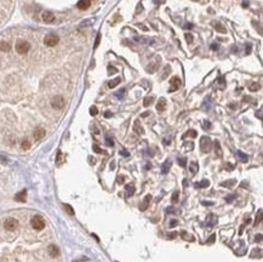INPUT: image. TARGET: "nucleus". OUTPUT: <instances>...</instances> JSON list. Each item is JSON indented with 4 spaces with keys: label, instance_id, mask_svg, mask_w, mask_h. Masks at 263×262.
Returning <instances> with one entry per match:
<instances>
[{
    "label": "nucleus",
    "instance_id": "nucleus-1",
    "mask_svg": "<svg viewBox=\"0 0 263 262\" xmlns=\"http://www.w3.org/2000/svg\"><path fill=\"white\" fill-rule=\"evenodd\" d=\"M212 148V141L208 136H202L200 138V149L202 153H209Z\"/></svg>",
    "mask_w": 263,
    "mask_h": 262
},
{
    "label": "nucleus",
    "instance_id": "nucleus-2",
    "mask_svg": "<svg viewBox=\"0 0 263 262\" xmlns=\"http://www.w3.org/2000/svg\"><path fill=\"white\" fill-rule=\"evenodd\" d=\"M30 224L32 227L36 231H41L44 227H45V221L44 218L40 216V215H35L32 220H30Z\"/></svg>",
    "mask_w": 263,
    "mask_h": 262
},
{
    "label": "nucleus",
    "instance_id": "nucleus-3",
    "mask_svg": "<svg viewBox=\"0 0 263 262\" xmlns=\"http://www.w3.org/2000/svg\"><path fill=\"white\" fill-rule=\"evenodd\" d=\"M30 50V44L28 41H24V40H21L16 44V51L21 55H26L28 51Z\"/></svg>",
    "mask_w": 263,
    "mask_h": 262
},
{
    "label": "nucleus",
    "instance_id": "nucleus-4",
    "mask_svg": "<svg viewBox=\"0 0 263 262\" xmlns=\"http://www.w3.org/2000/svg\"><path fill=\"white\" fill-rule=\"evenodd\" d=\"M58 41H60V38L56 34H47L45 36V39H44V44L46 46H50V47L56 46L58 44Z\"/></svg>",
    "mask_w": 263,
    "mask_h": 262
},
{
    "label": "nucleus",
    "instance_id": "nucleus-5",
    "mask_svg": "<svg viewBox=\"0 0 263 262\" xmlns=\"http://www.w3.org/2000/svg\"><path fill=\"white\" fill-rule=\"evenodd\" d=\"M4 227H5L6 231L12 232V231L17 229V227H18V221H17L16 218H7V220L4 222Z\"/></svg>",
    "mask_w": 263,
    "mask_h": 262
},
{
    "label": "nucleus",
    "instance_id": "nucleus-6",
    "mask_svg": "<svg viewBox=\"0 0 263 262\" xmlns=\"http://www.w3.org/2000/svg\"><path fill=\"white\" fill-rule=\"evenodd\" d=\"M64 98L62 97V96H55L52 100H51V106H52V108H55V109H61V108H63L64 107Z\"/></svg>",
    "mask_w": 263,
    "mask_h": 262
},
{
    "label": "nucleus",
    "instance_id": "nucleus-7",
    "mask_svg": "<svg viewBox=\"0 0 263 262\" xmlns=\"http://www.w3.org/2000/svg\"><path fill=\"white\" fill-rule=\"evenodd\" d=\"M170 84H171V86H170V89H168V92H174L181 86V80H180L178 77H174L170 80Z\"/></svg>",
    "mask_w": 263,
    "mask_h": 262
},
{
    "label": "nucleus",
    "instance_id": "nucleus-8",
    "mask_svg": "<svg viewBox=\"0 0 263 262\" xmlns=\"http://www.w3.org/2000/svg\"><path fill=\"white\" fill-rule=\"evenodd\" d=\"M41 18H43V21L45 23H52L55 21V15L50 11H44L41 13Z\"/></svg>",
    "mask_w": 263,
    "mask_h": 262
},
{
    "label": "nucleus",
    "instance_id": "nucleus-9",
    "mask_svg": "<svg viewBox=\"0 0 263 262\" xmlns=\"http://www.w3.org/2000/svg\"><path fill=\"white\" fill-rule=\"evenodd\" d=\"M45 130L43 129V127H36L35 130H34V132H33V137L36 140V141H39V140H41L44 136H45Z\"/></svg>",
    "mask_w": 263,
    "mask_h": 262
},
{
    "label": "nucleus",
    "instance_id": "nucleus-10",
    "mask_svg": "<svg viewBox=\"0 0 263 262\" xmlns=\"http://www.w3.org/2000/svg\"><path fill=\"white\" fill-rule=\"evenodd\" d=\"M217 221H218V217L215 214H210L208 216V218H206V226H208V227H214L215 224L217 223Z\"/></svg>",
    "mask_w": 263,
    "mask_h": 262
},
{
    "label": "nucleus",
    "instance_id": "nucleus-11",
    "mask_svg": "<svg viewBox=\"0 0 263 262\" xmlns=\"http://www.w3.org/2000/svg\"><path fill=\"white\" fill-rule=\"evenodd\" d=\"M150 199H152V195H150V194H148V195L144 197L143 201L140 204V210H141V211H146V210L148 209L149 203H150Z\"/></svg>",
    "mask_w": 263,
    "mask_h": 262
},
{
    "label": "nucleus",
    "instance_id": "nucleus-12",
    "mask_svg": "<svg viewBox=\"0 0 263 262\" xmlns=\"http://www.w3.org/2000/svg\"><path fill=\"white\" fill-rule=\"evenodd\" d=\"M160 61H161V58L160 57H155V61L154 62H152V63H149V67H148V72H150V73H153V72H155L158 68H159V64H160Z\"/></svg>",
    "mask_w": 263,
    "mask_h": 262
},
{
    "label": "nucleus",
    "instance_id": "nucleus-13",
    "mask_svg": "<svg viewBox=\"0 0 263 262\" xmlns=\"http://www.w3.org/2000/svg\"><path fill=\"white\" fill-rule=\"evenodd\" d=\"M47 251H49V254H50L51 257H57V256L60 255V249L56 246L55 244H51V245L47 248Z\"/></svg>",
    "mask_w": 263,
    "mask_h": 262
},
{
    "label": "nucleus",
    "instance_id": "nucleus-14",
    "mask_svg": "<svg viewBox=\"0 0 263 262\" xmlns=\"http://www.w3.org/2000/svg\"><path fill=\"white\" fill-rule=\"evenodd\" d=\"M135 192H136V188H135V186H134L132 183H129V184L125 186V193H126V197L134 195Z\"/></svg>",
    "mask_w": 263,
    "mask_h": 262
},
{
    "label": "nucleus",
    "instance_id": "nucleus-15",
    "mask_svg": "<svg viewBox=\"0 0 263 262\" xmlns=\"http://www.w3.org/2000/svg\"><path fill=\"white\" fill-rule=\"evenodd\" d=\"M90 4H91L90 0H79L78 4H77V6H78V9H80V10H86V9L90 7Z\"/></svg>",
    "mask_w": 263,
    "mask_h": 262
},
{
    "label": "nucleus",
    "instance_id": "nucleus-16",
    "mask_svg": "<svg viewBox=\"0 0 263 262\" xmlns=\"http://www.w3.org/2000/svg\"><path fill=\"white\" fill-rule=\"evenodd\" d=\"M170 167H171V161L170 160H165V163L161 165V174L163 175H166L168 171H170Z\"/></svg>",
    "mask_w": 263,
    "mask_h": 262
},
{
    "label": "nucleus",
    "instance_id": "nucleus-17",
    "mask_svg": "<svg viewBox=\"0 0 263 262\" xmlns=\"http://www.w3.org/2000/svg\"><path fill=\"white\" fill-rule=\"evenodd\" d=\"M134 131L137 135H143L144 134V130H143V127H142V125L140 124L138 120H136L135 124H134Z\"/></svg>",
    "mask_w": 263,
    "mask_h": 262
},
{
    "label": "nucleus",
    "instance_id": "nucleus-18",
    "mask_svg": "<svg viewBox=\"0 0 263 262\" xmlns=\"http://www.w3.org/2000/svg\"><path fill=\"white\" fill-rule=\"evenodd\" d=\"M157 109H158L159 112H163V110L166 109V100H165L164 97H161V98L158 101V103H157Z\"/></svg>",
    "mask_w": 263,
    "mask_h": 262
},
{
    "label": "nucleus",
    "instance_id": "nucleus-19",
    "mask_svg": "<svg viewBox=\"0 0 263 262\" xmlns=\"http://www.w3.org/2000/svg\"><path fill=\"white\" fill-rule=\"evenodd\" d=\"M15 199H16L17 201L24 203L26 199H27V192H26V191H22V192H20V193H17L16 197H15Z\"/></svg>",
    "mask_w": 263,
    "mask_h": 262
},
{
    "label": "nucleus",
    "instance_id": "nucleus-20",
    "mask_svg": "<svg viewBox=\"0 0 263 262\" xmlns=\"http://www.w3.org/2000/svg\"><path fill=\"white\" fill-rule=\"evenodd\" d=\"M120 81H121V78H115V79H112L109 83H108V86H109V89H114L117 85H119L120 84Z\"/></svg>",
    "mask_w": 263,
    "mask_h": 262
},
{
    "label": "nucleus",
    "instance_id": "nucleus-21",
    "mask_svg": "<svg viewBox=\"0 0 263 262\" xmlns=\"http://www.w3.org/2000/svg\"><path fill=\"white\" fill-rule=\"evenodd\" d=\"M10 50H11V46H10L9 43H6V41H1V43H0V51L9 52Z\"/></svg>",
    "mask_w": 263,
    "mask_h": 262
},
{
    "label": "nucleus",
    "instance_id": "nucleus-22",
    "mask_svg": "<svg viewBox=\"0 0 263 262\" xmlns=\"http://www.w3.org/2000/svg\"><path fill=\"white\" fill-rule=\"evenodd\" d=\"M194 186L197 187V188H205V187H209V186H210V181H208V180H202L201 182H197Z\"/></svg>",
    "mask_w": 263,
    "mask_h": 262
},
{
    "label": "nucleus",
    "instance_id": "nucleus-23",
    "mask_svg": "<svg viewBox=\"0 0 263 262\" xmlns=\"http://www.w3.org/2000/svg\"><path fill=\"white\" fill-rule=\"evenodd\" d=\"M212 24H214V27H215V29H216V30H217L218 33H223V34H224V33H227V29H225V28H224V27H223V26H222L221 23H217V22H214Z\"/></svg>",
    "mask_w": 263,
    "mask_h": 262
},
{
    "label": "nucleus",
    "instance_id": "nucleus-24",
    "mask_svg": "<svg viewBox=\"0 0 263 262\" xmlns=\"http://www.w3.org/2000/svg\"><path fill=\"white\" fill-rule=\"evenodd\" d=\"M198 170H199V165H198L195 161H192V163L189 164V171L194 175V174L198 172Z\"/></svg>",
    "mask_w": 263,
    "mask_h": 262
},
{
    "label": "nucleus",
    "instance_id": "nucleus-25",
    "mask_svg": "<svg viewBox=\"0 0 263 262\" xmlns=\"http://www.w3.org/2000/svg\"><path fill=\"white\" fill-rule=\"evenodd\" d=\"M236 155H238V158H239L242 163H247L249 158H247V155H246L245 153H242L241 151H238V152H236Z\"/></svg>",
    "mask_w": 263,
    "mask_h": 262
},
{
    "label": "nucleus",
    "instance_id": "nucleus-26",
    "mask_svg": "<svg viewBox=\"0 0 263 262\" xmlns=\"http://www.w3.org/2000/svg\"><path fill=\"white\" fill-rule=\"evenodd\" d=\"M214 144H215V149H216V154L221 158L222 157V149H221V146H219V142L218 141H215L214 142Z\"/></svg>",
    "mask_w": 263,
    "mask_h": 262
},
{
    "label": "nucleus",
    "instance_id": "nucleus-27",
    "mask_svg": "<svg viewBox=\"0 0 263 262\" xmlns=\"http://www.w3.org/2000/svg\"><path fill=\"white\" fill-rule=\"evenodd\" d=\"M234 184H235V180L224 181V182H222V183H221V186H222V187H229V188H230V187H233Z\"/></svg>",
    "mask_w": 263,
    "mask_h": 262
},
{
    "label": "nucleus",
    "instance_id": "nucleus-28",
    "mask_svg": "<svg viewBox=\"0 0 263 262\" xmlns=\"http://www.w3.org/2000/svg\"><path fill=\"white\" fill-rule=\"evenodd\" d=\"M259 87H261V86H259V84H258V83H252V84L249 86V90H250V91H252V92H256V91H258V90H259Z\"/></svg>",
    "mask_w": 263,
    "mask_h": 262
},
{
    "label": "nucleus",
    "instance_id": "nucleus-29",
    "mask_svg": "<svg viewBox=\"0 0 263 262\" xmlns=\"http://www.w3.org/2000/svg\"><path fill=\"white\" fill-rule=\"evenodd\" d=\"M30 142L28 141V140H23L22 141V143H21V147H22V149H24V151H27V149H29L30 148Z\"/></svg>",
    "mask_w": 263,
    "mask_h": 262
},
{
    "label": "nucleus",
    "instance_id": "nucleus-30",
    "mask_svg": "<svg viewBox=\"0 0 263 262\" xmlns=\"http://www.w3.org/2000/svg\"><path fill=\"white\" fill-rule=\"evenodd\" d=\"M178 198H180V192H178V191H176V192L172 194V198H171L172 204H177V203H178Z\"/></svg>",
    "mask_w": 263,
    "mask_h": 262
},
{
    "label": "nucleus",
    "instance_id": "nucleus-31",
    "mask_svg": "<svg viewBox=\"0 0 263 262\" xmlns=\"http://www.w3.org/2000/svg\"><path fill=\"white\" fill-rule=\"evenodd\" d=\"M153 101H154L153 97H146L144 101H143V106H144V107H148V106H150V104L153 103Z\"/></svg>",
    "mask_w": 263,
    "mask_h": 262
},
{
    "label": "nucleus",
    "instance_id": "nucleus-32",
    "mask_svg": "<svg viewBox=\"0 0 263 262\" xmlns=\"http://www.w3.org/2000/svg\"><path fill=\"white\" fill-rule=\"evenodd\" d=\"M64 209H66V211H67V214H68V215H70V216H74V210H73V208L70 206V205H68V204H64Z\"/></svg>",
    "mask_w": 263,
    "mask_h": 262
},
{
    "label": "nucleus",
    "instance_id": "nucleus-33",
    "mask_svg": "<svg viewBox=\"0 0 263 262\" xmlns=\"http://www.w3.org/2000/svg\"><path fill=\"white\" fill-rule=\"evenodd\" d=\"M125 93H126V90H125V89H123V90H120V91H118V92L115 93V96H117L119 100H121V98H124Z\"/></svg>",
    "mask_w": 263,
    "mask_h": 262
},
{
    "label": "nucleus",
    "instance_id": "nucleus-34",
    "mask_svg": "<svg viewBox=\"0 0 263 262\" xmlns=\"http://www.w3.org/2000/svg\"><path fill=\"white\" fill-rule=\"evenodd\" d=\"M90 114H91V115H93V117L97 115V114H98V109H97V107L92 106V107L90 108Z\"/></svg>",
    "mask_w": 263,
    "mask_h": 262
},
{
    "label": "nucleus",
    "instance_id": "nucleus-35",
    "mask_svg": "<svg viewBox=\"0 0 263 262\" xmlns=\"http://www.w3.org/2000/svg\"><path fill=\"white\" fill-rule=\"evenodd\" d=\"M178 164L182 166V167H185L187 166V159L185 158H178Z\"/></svg>",
    "mask_w": 263,
    "mask_h": 262
},
{
    "label": "nucleus",
    "instance_id": "nucleus-36",
    "mask_svg": "<svg viewBox=\"0 0 263 262\" xmlns=\"http://www.w3.org/2000/svg\"><path fill=\"white\" fill-rule=\"evenodd\" d=\"M184 36H185V40H187V43H188V44H191V43H193V35H192V34H189V33H187V34H185Z\"/></svg>",
    "mask_w": 263,
    "mask_h": 262
},
{
    "label": "nucleus",
    "instance_id": "nucleus-37",
    "mask_svg": "<svg viewBox=\"0 0 263 262\" xmlns=\"http://www.w3.org/2000/svg\"><path fill=\"white\" fill-rule=\"evenodd\" d=\"M188 135H189V136H192V137H197V136H198V135H197V131H195V130H189V131H188V132H187V134H185V135H184L183 137H185V136H188Z\"/></svg>",
    "mask_w": 263,
    "mask_h": 262
},
{
    "label": "nucleus",
    "instance_id": "nucleus-38",
    "mask_svg": "<svg viewBox=\"0 0 263 262\" xmlns=\"http://www.w3.org/2000/svg\"><path fill=\"white\" fill-rule=\"evenodd\" d=\"M261 214H262V210H259V211H258V214H257V216H256V222H255V226H257V224L261 222V218H262Z\"/></svg>",
    "mask_w": 263,
    "mask_h": 262
},
{
    "label": "nucleus",
    "instance_id": "nucleus-39",
    "mask_svg": "<svg viewBox=\"0 0 263 262\" xmlns=\"http://www.w3.org/2000/svg\"><path fill=\"white\" fill-rule=\"evenodd\" d=\"M106 142H107V144H108L109 147H113V146H114V141H113L110 137H106Z\"/></svg>",
    "mask_w": 263,
    "mask_h": 262
},
{
    "label": "nucleus",
    "instance_id": "nucleus-40",
    "mask_svg": "<svg viewBox=\"0 0 263 262\" xmlns=\"http://www.w3.org/2000/svg\"><path fill=\"white\" fill-rule=\"evenodd\" d=\"M124 181H125V177H124L123 175H119L118 178H117V182H118L119 184H121V183H124Z\"/></svg>",
    "mask_w": 263,
    "mask_h": 262
},
{
    "label": "nucleus",
    "instance_id": "nucleus-41",
    "mask_svg": "<svg viewBox=\"0 0 263 262\" xmlns=\"http://www.w3.org/2000/svg\"><path fill=\"white\" fill-rule=\"evenodd\" d=\"M234 199H235V195H234V194H230L229 197L225 198V201H227V203H232Z\"/></svg>",
    "mask_w": 263,
    "mask_h": 262
},
{
    "label": "nucleus",
    "instance_id": "nucleus-42",
    "mask_svg": "<svg viewBox=\"0 0 263 262\" xmlns=\"http://www.w3.org/2000/svg\"><path fill=\"white\" fill-rule=\"evenodd\" d=\"M93 151H95L96 153H104V151H102L98 146H93Z\"/></svg>",
    "mask_w": 263,
    "mask_h": 262
},
{
    "label": "nucleus",
    "instance_id": "nucleus-43",
    "mask_svg": "<svg viewBox=\"0 0 263 262\" xmlns=\"http://www.w3.org/2000/svg\"><path fill=\"white\" fill-rule=\"evenodd\" d=\"M100 41H101V34H98V35H97V38H96V41H95V49H97V46L100 45Z\"/></svg>",
    "mask_w": 263,
    "mask_h": 262
},
{
    "label": "nucleus",
    "instance_id": "nucleus-44",
    "mask_svg": "<svg viewBox=\"0 0 263 262\" xmlns=\"http://www.w3.org/2000/svg\"><path fill=\"white\" fill-rule=\"evenodd\" d=\"M120 154H121V155H124V157H126V158L130 155V154H129V152L126 151V149H124V148H123V149H120Z\"/></svg>",
    "mask_w": 263,
    "mask_h": 262
},
{
    "label": "nucleus",
    "instance_id": "nucleus-45",
    "mask_svg": "<svg viewBox=\"0 0 263 262\" xmlns=\"http://www.w3.org/2000/svg\"><path fill=\"white\" fill-rule=\"evenodd\" d=\"M215 239H216V235H215V234H211L210 239H208V244H212V243L215 241Z\"/></svg>",
    "mask_w": 263,
    "mask_h": 262
},
{
    "label": "nucleus",
    "instance_id": "nucleus-46",
    "mask_svg": "<svg viewBox=\"0 0 263 262\" xmlns=\"http://www.w3.org/2000/svg\"><path fill=\"white\" fill-rule=\"evenodd\" d=\"M204 129H205V130L211 129V123H210V121H204Z\"/></svg>",
    "mask_w": 263,
    "mask_h": 262
},
{
    "label": "nucleus",
    "instance_id": "nucleus-47",
    "mask_svg": "<svg viewBox=\"0 0 263 262\" xmlns=\"http://www.w3.org/2000/svg\"><path fill=\"white\" fill-rule=\"evenodd\" d=\"M184 147H187L188 149H193L194 144H193V142H187V143H184Z\"/></svg>",
    "mask_w": 263,
    "mask_h": 262
},
{
    "label": "nucleus",
    "instance_id": "nucleus-48",
    "mask_svg": "<svg viewBox=\"0 0 263 262\" xmlns=\"http://www.w3.org/2000/svg\"><path fill=\"white\" fill-rule=\"evenodd\" d=\"M118 72V69L117 68H114V67H108V73H117Z\"/></svg>",
    "mask_w": 263,
    "mask_h": 262
},
{
    "label": "nucleus",
    "instance_id": "nucleus-49",
    "mask_svg": "<svg viewBox=\"0 0 263 262\" xmlns=\"http://www.w3.org/2000/svg\"><path fill=\"white\" fill-rule=\"evenodd\" d=\"M177 223H178L177 220H172V221L170 222V224H168V226H170V227L172 228V227H176V226H177Z\"/></svg>",
    "mask_w": 263,
    "mask_h": 262
},
{
    "label": "nucleus",
    "instance_id": "nucleus-50",
    "mask_svg": "<svg viewBox=\"0 0 263 262\" xmlns=\"http://www.w3.org/2000/svg\"><path fill=\"white\" fill-rule=\"evenodd\" d=\"M168 70H170V67L167 66V67L165 68V73H164V75H163V79H165V78L167 77V72H168Z\"/></svg>",
    "mask_w": 263,
    "mask_h": 262
},
{
    "label": "nucleus",
    "instance_id": "nucleus-51",
    "mask_svg": "<svg viewBox=\"0 0 263 262\" xmlns=\"http://www.w3.org/2000/svg\"><path fill=\"white\" fill-rule=\"evenodd\" d=\"M202 205H205V206H210V205H214L212 201H202Z\"/></svg>",
    "mask_w": 263,
    "mask_h": 262
},
{
    "label": "nucleus",
    "instance_id": "nucleus-52",
    "mask_svg": "<svg viewBox=\"0 0 263 262\" xmlns=\"http://www.w3.org/2000/svg\"><path fill=\"white\" fill-rule=\"evenodd\" d=\"M61 157H62V154H61V152H58V154H57V164H61Z\"/></svg>",
    "mask_w": 263,
    "mask_h": 262
},
{
    "label": "nucleus",
    "instance_id": "nucleus-53",
    "mask_svg": "<svg viewBox=\"0 0 263 262\" xmlns=\"http://www.w3.org/2000/svg\"><path fill=\"white\" fill-rule=\"evenodd\" d=\"M104 117H106V118H110V117H112V113H110L109 110H107L106 113H104Z\"/></svg>",
    "mask_w": 263,
    "mask_h": 262
},
{
    "label": "nucleus",
    "instance_id": "nucleus-54",
    "mask_svg": "<svg viewBox=\"0 0 263 262\" xmlns=\"http://www.w3.org/2000/svg\"><path fill=\"white\" fill-rule=\"evenodd\" d=\"M211 49L216 51V50H218V45H217V44H212V45H211Z\"/></svg>",
    "mask_w": 263,
    "mask_h": 262
},
{
    "label": "nucleus",
    "instance_id": "nucleus-55",
    "mask_svg": "<svg viewBox=\"0 0 263 262\" xmlns=\"http://www.w3.org/2000/svg\"><path fill=\"white\" fill-rule=\"evenodd\" d=\"M170 143H171V140H167V138H165V140H164V144H166V146H167V144H170Z\"/></svg>",
    "mask_w": 263,
    "mask_h": 262
},
{
    "label": "nucleus",
    "instance_id": "nucleus-56",
    "mask_svg": "<svg viewBox=\"0 0 263 262\" xmlns=\"http://www.w3.org/2000/svg\"><path fill=\"white\" fill-rule=\"evenodd\" d=\"M246 53H251V45L246 46Z\"/></svg>",
    "mask_w": 263,
    "mask_h": 262
},
{
    "label": "nucleus",
    "instance_id": "nucleus-57",
    "mask_svg": "<svg viewBox=\"0 0 263 262\" xmlns=\"http://www.w3.org/2000/svg\"><path fill=\"white\" fill-rule=\"evenodd\" d=\"M170 234H171V235H168V238H171V239H174V238L176 237V234H177V233H170Z\"/></svg>",
    "mask_w": 263,
    "mask_h": 262
},
{
    "label": "nucleus",
    "instance_id": "nucleus-58",
    "mask_svg": "<svg viewBox=\"0 0 263 262\" xmlns=\"http://www.w3.org/2000/svg\"><path fill=\"white\" fill-rule=\"evenodd\" d=\"M166 211H167V212H174V208H167Z\"/></svg>",
    "mask_w": 263,
    "mask_h": 262
},
{
    "label": "nucleus",
    "instance_id": "nucleus-59",
    "mask_svg": "<svg viewBox=\"0 0 263 262\" xmlns=\"http://www.w3.org/2000/svg\"><path fill=\"white\" fill-rule=\"evenodd\" d=\"M154 1H155V4H160V3H164L165 0H154Z\"/></svg>",
    "mask_w": 263,
    "mask_h": 262
},
{
    "label": "nucleus",
    "instance_id": "nucleus-60",
    "mask_svg": "<svg viewBox=\"0 0 263 262\" xmlns=\"http://www.w3.org/2000/svg\"><path fill=\"white\" fill-rule=\"evenodd\" d=\"M261 239H262V237H261V234L258 235V237H256V241L258 240V241H261Z\"/></svg>",
    "mask_w": 263,
    "mask_h": 262
},
{
    "label": "nucleus",
    "instance_id": "nucleus-61",
    "mask_svg": "<svg viewBox=\"0 0 263 262\" xmlns=\"http://www.w3.org/2000/svg\"><path fill=\"white\" fill-rule=\"evenodd\" d=\"M148 114H149V113H148V112H146V113H143V114H142V115H141V117H143V118H144V117H147V115H148Z\"/></svg>",
    "mask_w": 263,
    "mask_h": 262
}]
</instances>
